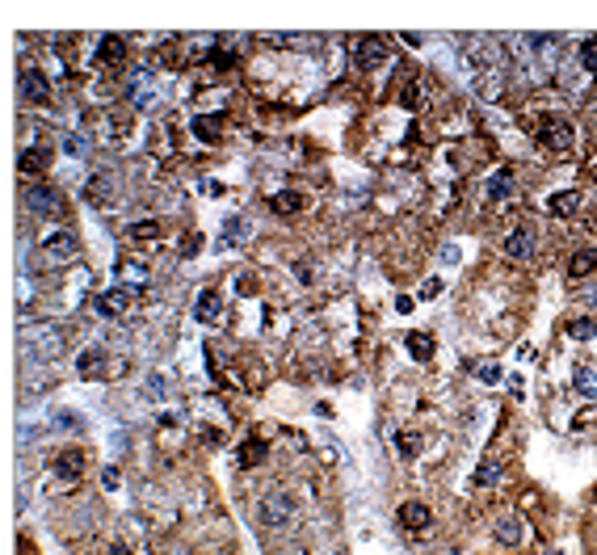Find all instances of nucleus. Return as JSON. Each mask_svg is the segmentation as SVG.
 I'll list each match as a JSON object with an SVG mask.
<instances>
[{
    "mask_svg": "<svg viewBox=\"0 0 597 555\" xmlns=\"http://www.w3.org/2000/svg\"><path fill=\"white\" fill-rule=\"evenodd\" d=\"M257 517H261V526H286V522L295 517V497H290L286 488L265 492L261 505H257Z\"/></svg>",
    "mask_w": 597,
    "mask_h": 555,
    "instance_id": "f257e3e1",
    "label": "nucleus"
},
{
    "mask_svg": "<svg viewBox=\"0 0 597 555\" xmlns=\"http://www.w3.org/2000/svg\"><path fill=\"white\" fill-rule=\"evenodd\" d=\"M21 202H26V211L38 215V219H55V215L63 211V194H59L55 185H30V189L21 194Z\"/></svg>",
    "mask_w": 597,
    "mask_h": 555,
    "instance_id": "f03ea898",
    "label": "nucleus"
},
{
    "mask_svg": "<svg viewBox=\"0 0 597 555\" xmlns=\"http://www.w3.org/2000/svg\"><path fill=\"white\" fill-rule=\"evenodd\" d=\"M572 143H576V131H572V122L568 118H543L539 122V147H547V152H572Z\"/></svg>",
    "mask_w": 597,
    "mask_h": 555,
    "instance_id": "7ed1b4c3",
    "label": "nucleus"
},
{
    "mask_svg": "<svg viewBox=\"0 0 597 555\" xmlns=\"http://www.w3.org/2000/svg\"><path fill=\"white\" fill-rule=\"evenodd\" d=\"M349 59H354L358 72H370V68H379V63L387 59V43H383L379 34H366V38L354 43V55H349Z\"/></svg>",
    "mask_w": 597,
    "mask_h": 555,
    "instance_id": "20e7f679",
    "label": "nucleus"
},
{
    "mask_svg": "<svg viewBox=\"0 0 597 555\" xmlns=\"http://www.w3.org/2000/svg\"><path fill=\"white\" fill-rule=\"evenodd\" d=\"M76 236L72 231H59V236H46V244H43V253H46V261H72L76 257Z\"/></svg>",
    "mask_w": 597,
    "mask_h": 555,
    "instance_id": "39448f33",
    "label": "nucleus"
},
{
    "mask_svg": "<svg viewBox=\"0 0 597 555\" xmlns=\"http://www.w3.org/2000/svg\"><path fill=\"white\" fill-rule=\"evenodd\" d=\"M505 253L513 257V261H530L534 257V231L530 228H517V231H509V240H505Z\"/></svg>",
    "mask_w": 597,
    "mask_h": 555,
    "instance_id": "423d86ee",
    "label": "nucleus"
},
{
    "mask_svg": "<svg viewBox=\"0 0 597 555\" xmlns=\"http://www.w3.org/2000/svg\"><path fill=\"white\" fill-rule=\"evenodd\" d=\"M21 97H30V101H46L51 97V85H46V76L38 68H21Z\"/></svg>",
    "mask_w": 597,
    "mask_h": 555,
    "instance_id": "0eeeda50",
    "label": "nucleus"
},
{
    "mask_svg": "<svg viewBox=\"0 0 597 555\" xmlns=\"http://www.w3.org/2000/svg\"><path fill=\"white\" fill-rule=\"evenodd\" d=\"M429 522H433L429 505H421V501H408V505H400V526H404V530H425Z\"/></svg>",
    "mask_w": 597,
    "mask_h": 555,
    "instance_id": "6e6552de",
    "label": "nucleus"
},
{
    "mask_svg": "<svg viewBox=\"0 0 597 555\" xmlns=\"http://www.w3.org/2000/svg\"><path fill=\"white\" fill-rule=\"evenodd\" d=\"M127 303H131V295H127V286H122V290H105V295H97V303H93V307H97L101 316H122V312H127Z\"/></svg>",
    "mask_w": 597,
    "mask_h": 555,
    "instance_id": "1a4fd4ad",
    "label": "nucleus"
},
{
    "mask_svg": "<svg viewBox=\"0 0 597 555\" xmlns=\"http://www.w3.org/2000/svg\"><path fill=\"white\" fill-rule=\"evenodd\" d=\"M501 471H505V462H501V455H484V462H480V471H475V488H492V484L501 480Z\"/></svg>",
    "mask_w": 597,
    "mask_h": 555,
    "instance_id": "9d476101",
    "label": "nucleus"
},
{
    "mask_svg": "<svg viewBox=\"0 0 597 555\" xmlns=\"http://www.w3.org/2000/svg\"><path fill=\"white\" fill-rule=\"evenodd\" d=\"M46 169H51V152H46V147L21 152V173H26V177H38V173H46Z\"/></svg>",
    "mask_w": 597,
    "mask_h": 555,
    "instance_id": "9b49d317",
    "label": "nucleus"
},
{
    "mask_svg": "<svg viewBox=\"0 0 597 555\" xmlns=\"http://www.w3.org/2000/svg\"><path fill=\"white\" fill-rule=\"evenodd\" d=\"M55 471H59L63 480H76V475L85 471V455H80V450H59V455H55Z\"/></svg>",
    "mask_w": 597,
    "mask_h": 555,
    "instance_id": "f8f14e48",
    "label": "nucleus"
},
{
    "mask_svg": "<svg viewBox=\"0 0 597 555\" xmlns=\"http://www.w3.org/2000/svg\"><path fill=\"white\" fill-rule=\"evenodd\" d=\"M270 455V446H265V438H248L244 446H240V467H261Z\"/></svg>",
    "mask_w": 597,
    "mask_h": 555,
    "instance_id": "ddd939ff",
    "label": "nucleus"
},
{
    "mask_svg": "<svg viewBox=\"0 0 597 555\" xmlns=\"http://www.w3.org/2000/svg\"><path fill=\"white\" fill-rule=\"evenodd\" d=\"M215 316H219V290H202V295H198V303H194V320L211 324Z\"/></svg>",
    "mask_w": 597,
    "mask_h": 555,
    "instance_id": "4468645a",
    "label": "nucleus"
},
{
    "mask_svg": "<svg viewBox=\"0 0 597 555\" xmlns=\"http://www.w3.org/2000/svg\"><path fill=\"white\" fill-rule=\"evenodd\" d=\"M509 185H513V173H509V169H497V173L488 177V189H484V194H488V202H505Z\"/></svg>",
    "mask_w": 597,
    "mask_h": 555,
    "instance_id": "2eb2a0df",
    "label": "nucleus"
},
{
    "mask_svg": "<svg viewBox=\"0 0 597 555\" xmlns=\"http://www.w3.org/2000/svg\"><path fill=\"white\" fill-rule=\"evenodd\" d=\"M270 211H274V215H299V211H303V198L290 194V189H282V194L270 198Z\"/></svg>",
    "mask_w": 597,
    "mask_h": 555,
    "instance_id": "dca6fc26",
    "label": "nucleus"
},
{
    "mask_svg": "<svg viewBox=\"0 0 597 555\" xmlns=\"http://www.w3.org/2000/svg\"><path fill=\"white\" fill-rule=\"evenodd\" d=\"M576 206H581V194H572V189L568 194H551V202H547V211H551L555 219H568Z\"/></svg>",
    "mask_w": 597,
    "mask_h": 555,
    "instance_id": "f3484780",
    "label": "nucleus"
},
{
    "mask_svg": "<svg viewBox=\"0 0 597 555\" xmlns=\"http://www.w3.org/2000/svg\"><path fill=\"white\" fill-rule=\"evenodd\" d=\"M404 345H408V354H413L416 362H429V358H433V337H429V332H408Z\"/></svg>",
    "mask_w": 597,
    "mask_h": 555,
    "instance_id": "a211bd4d",
    "label": "nucleus"
},
{
    "mask_svg": "<svg viewBox=\"0 0 597 555\" xmlns=\"http://www.w3.org/2000/svg\"><path fill=\"white\" fill-rule=\"evenodd\" d=\"M522 534H526L522 517H505V522L497 526V543H505V547H517V543H522Z\"/></svg>",
    "mask_w": 597,
    "mask_h": 555,
    "instance_id": "6ab92c4d",
    "label": "nucleus"
},
{
    "mask_svg": "<svg viewBox=\"0 0 597 555\" xmlns=\"http://www.w3.org/2000/svg\"><path fill=\"white\" fill-rule=\"evenodd\" d=\"M572 387H576L585 400H597V370L581 366V370H576V379H572Z\"/></svg>",
    "mask_w": 597,
    "mask_h": 555,
    "instance_id": "aec40b11",
    "label": "nucleus"
},
{
    "mask_svg": "<svg viewBox=\"0 0 597 555\" xmlns=\"http://www.w3.org/2000/svg\"><path fill=\"white\" fill-rule=\"evenodd\" d=\"M593 270H597V253H589V248H585V253H576V257L568 261V274H572V278H585V274H593Z\"/></svg>",
    "mask_w": 597,
    "mask_h": 555,
    "instance_id": "412c9836",
    "label": "nucleus"
},
{
    "mask_svg": "<svg viewBox=\"0 0 597 555\" xmlns=\"http://www.w3.org/2000/svg\"><path fill=\"white\" fill-rule=\"evenodd\" d=\"M85 198H89V202L110 198V177H105V173H93L89 181H85Z\"/></svg>",
    "mask_w": 597,
    "mask_h": 555,
    "instance_id": "4be33fe9",
    "label": "nucleus"
},
{
    "mask_svg": "<svg viewBox=\"0 0 597 555\" xmlns=\"http://www.w3.org/2000/svg\"><path fill=\"white\" fill-rule=\"evenodd\" d=\"M122 55H127V43H122L118 34H105V38H101V59H105V63H118Z\"/></svg>",
    "mask_w": 597,
    "mask_h": 555,
    "instance_id": "5701e85b",
    "label": "nucleus"
},
{
    "mask_svg": "<svg viewBox=\"0 0 597 555\" xmlns=\"http://www.w3.org/2000/svg\"><path fill=\"white\" fill-rule=\"evenodd\" d=\"M396 450H400V459H416L421 438H416V433H396Z\"/></svg>",
    "mask_w": 597,
    "mask_h": 555,
    "instance_id": "b1692460",
    "label": "nucleus"
},
{
    "mask_svg": "<svg viewBox=\"0 0 597 555\" xmlns=\"http://www.w3.org/2000/svg\"><path fill=\"white\" fill-rule=\"evenodd\" d=\"M568 337H572V341H589V337H597V324L593 320H572L568 324Z\"/></svg>",
    "mask_w": 597,
    "mask_h": 555,
    "instance_id": "393cba45",
    "label": "nucleus"
},
{
    "mask_svg": "<svg viewBox=\"0 0 597 555\" xmlns=\"http://www.w3.org/2000/svg\"><path fill=\"white\" fill-rule=\"evenodd\" d=\"M581 68H585V72H597V38H585V43H581Z\"/></svg>",
    "mask_w": 597,
    "mask_h": 555,
    "instance_id": "a878e982",
    "label": "nucleus"
},
{
    "mask_svg": "<svg viewBox=\"0 0 597 555\" xmlns=\"http://www.w3.org/2000/svg\"><path fill=\"white\" fill-rule=\"evenodd\" d=\"M131 236H135V240H156V236H160V223H156V219H143V223H131Z\"/></svg>",
    "mask_w": 597,
    "mask_h": 555,
    "instance_id": "bb28decb",
    "label": "nucleus"
},
{
    "mask_svg": "<svg viewBox=\"0 0 597 555\" xmlns=\"http://www.w3.org/2000/svg\"><path fill=\"white\" fill-rule=\"evenodd\" d=\"M118 274H122V282H135V286H147V270H143V265H127V261H122V265H118Z\"/></svg>",
    "mask_w": 597,
    "mask_h": 555,
    "instance_id": "cd10ccee",
    "label": "nucleus"
},
{
    "mask_svg": "<svg viewBox=\"0 0 597 555\" xmlns=\"http://www.w3.org/2000/svg\"><path fill=\"white\" fill-rule=\"evenodd\" d=\"M97 366H101V349H85V354H80V362H76L80 374H93Z\"/></svg>",
    "mask_w": 597,
    "mask_h": 555,
    "instance_id": "c85d7f7f",
    "label": "nucleus"
},
{
    "mask_svg": "<svg viewBox=\"0 0 597 555\" xmlns=\"http://www.w3.org/2000/svg\"><path fill=\"white\" fill-rule=\"evenodd\" d=\"M211 63H215V68H231V63H236V51H228V46H215V51H211Z\"/></svg>",
    "mask_w": 597,
    "mask_h": 555,
    "instance_id": "c756f323",
    "label": "nucleus"
},
{
    "mask_svg": "<svg viewBox=\"0 0 597 555\" xmlns=\"http://www.w3.org/2000/svg\"><path fill=\"white\" fill-rule=\"evenodd\" d=\"M421 97H425V89H421V85H408V89H404V97H400V101H404V105H408V110H413V105H421Z\"/></svg>",
    "mask_w": 597,
    "mask_h": 555,
    "instance_id": "7c9ffc66",
    "label": "nucleus"
},
{
    "mask_svg": "<svg viewBox=\"0 0 597 555\" xmlns=\"http://www.w3.org/2000/svg\"><path fill=\"white\" fill-rule=\"evenodd\" d=\"M194 135L198 139H219V131H215V122H202V118H198V122H194Z\"/></svg>",
    "mask_w": 597,
    "mask_h": 555,
    "instance_id": "2f4dec72",
    "label": "nucleus"
},
{
    "mask_svg": "<svg viewBox=\"0 0 597 555\" xmlns=\"http://www.w3.org/2000/svg\"><path fill=\"white\" fill-rule=\"evenodd\" d=\"M438 295H442V282H438V278H429V282L421 286V299H438Z\"/></svg>",
    "mask_w": 597,
    "mask_h": 555,
    "instance_id": "473e14b6",
    "label": "nucleus"
},
{
    "mask_svg": "<svg viewBox=\"0 0 597 555\" xmlns=\"http://www.w3.org/2000/svg\"><path fill=\"white\" fill-rule=\"evenodd\" d=\"M480 379L484 383H501V366H480Z\"/></svg>",
    "mask_w": 597,
    "mask_h": 555,
    "instance_id": "72a5a7b5",
    "label": "nucleus"
},
{
    "mask_svg": "<svg viewBox=\"0 0 597 555\" xmlns=\"http://www.w3.org/2000/svg\"><path fill=\"white\" fill-rule=\"evenodd\" d=\"M228 236H231V240H236V236H244V219H231L228 228H223V240H228Z\"/></svg>",
    "mask_w": 597,
    "mask_h": 555,
    "instance_id": "f704fd0d",
    "label": "nucleus"
},
{
    "mask_svg": "<svg viewBox=\"0 0 597 555\" xmlns=\"http://www.w3.org/2000/svg\"><path fill=\"white\" fill-rule=\"evenodd\" d=\"M147 391H152V396H164V379H160V374H152V379H147Z\"/></svg>",
    "mask_w": 597,
    "mask_h": 555,
    "instance_id": "c9c22d12",
    "label": "nucleus"
},
{
    "mask_svg": "<svg viewBox=\"0 0 597 555\" xmlns=\"http://www.w3.org/2000/svg\"><path fill=\"white\" fill-rule=\"evenodd\" d=\"M101 480H105V488H118V471H114V467H105Z\"/></svg>",
    "mask_w": 597,
    "mask_h": 555,
    "instance_id": "e433bc0d",
    "label": "nucleus"
},
{
    "mask_svg": "<svg viewBox=\"0 0 597 555\" xmlns=\"http://www.w3.org/2000/svg\"><path fill=\"white\" fill-rule=\"evenodd\" d=\"M110 555H135V551H131L127 543H114V547H110Z\"/></svg>",
    "mask_w": 597,
    "mask_h": 555,
    "instance_id": "4c0bfd02",
    "label": "nucleus"
},
{
    "mask_svg": "<svg viewBox=\"0 0 597 555\" xmlns=\"http://www.w3.org/2000/svg\"><path fill=\"white\" fill-rule=\"evenodd\" d=\"M593 501H597V492H593Z\"/></svg>",
    "mask_w": 597,
    "mask_h": 555,
    "instance_id": "58836bf2",
    "label": "nucleus"
}]
</instances>
